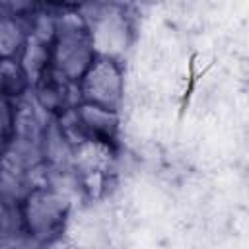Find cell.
Masks as SVG:
<instances>
[{
  "label": "cell",
  "mask_w": 249,
  "mask_h": 249,
  "mask_svg": "<svg viewBox=\"0 0 249 249\" xmlns=\"http://www.w3.org/2000/svg\"><path fill=\"white\" fill-rule=\"evenodd\" d=\"M93 60L95 51L88 19L80 12L58 14L54 39L51 43V68L70 84H78Z\"/></svg>",
  "instance_id": "cell-1"
},
{
  "label": "cell",
  "mask_w": 249,
  "mask_h": 249,
  "mask_svg": "<svg viewBox=\"0 0 249 249\" xmlns=\"http://www.w3.org/2000/svg\"><path fill=\"white\" fill-rule=\"evenodd\" d=\"M70 216V198L53 185H33L21 196L23 233L49 245L62 237Z\"/></svg>",
  "instance_id": "cell-2"
},
{
  "label": "cell",
  "mask_w": 249,
  "mask_h": 249,
  "mask_svg": "<svg viewBox=\"0 0 249 249\" xmlns=\"http://www.w3.org/2000/svg\"><path fill=\"white\" fill-rule=\"evenodd\" d=\"M76 88L80 101L119 113L124 95V76L121 62L105 56H95Z\"/></svg>",
  "instance_id": "cell-3"
},
{
  "label": "cell",
  "mask_w": 249,
  "mask_h": 249,
  "mask_svg": "<svg viewBox=\"0 0 249 249\" xmlns=\"http://www.w3.org/2000/svg\"><path fill=\"white\" fill-rule=\"evenodd\" d=\"M95 56H105L121 62V56L132 43V25L126 14L117 6H105L88 21Z\"/></svg>",
  "instance_id": "cell-4"
},
{
  "label": "cell",
  "mask_w": 249,
  "mask_h": 249,
  "mask_svg": "<svg viewBox=\"0 0 249 249\" xmlns=\"http://www.w3.org/2000/svg\"><path fill=\"white\" fill-rule=\"evenodd\" d=\"M76 123L80 128V134L86 140H93L99 144H105L113 150H117L119 144V113L103 109L99 105L78 101L74 105Z\"/></svg>",
  "instance_id": "cell-5"
},
{
  "label": "cell",
  "mask_w": 249,
  "mask_h": 249,
  "mask_svg": "<svg viewBox=\"0 0 249 249\" xmlns=\"http://www.w3.org/2000/svg\"><path fill=\"white\" fill-rule=\"evenodd\" d=\"M72 88H76V84H70L68 80H64L58 72H54L53 68L33 86V95H35V103L39 105L41 111H45L49 117H58L60 113H64L66 109L74 107L76 103L72 101Z\"/></svg>",
  "instance_id": "cell-6"
},
{
  "label": "cell",
  "mask_w": 249,
  "mask_h": 249,
  "mask_svg": "<svg viewBox=\"0 0 249 249\" xmlns=\"http://www.w3.org/2000/svg\"><path fill=\"white\" fill-rule=\"evenodd\" d=\"M18 62L21 66V70L25 72L29 86L33 88L49 70H51V43L39 41L35 37H27Z\"/></svg>",
  "instance_id": "cell-7"
},
{
  "label": "cell",
  "mask_w": 249,
  "mask_h": 249,
  "mask_svg": "<svg viewBox=\"0 0 249 249\" xmlns=\"http://www.w3.org/2000/svg\"><path fill=\"white\" fill-rule=\"evenodd\" d=\"M27 37L29 27L25 18L0 12V60L18 58Z\"/></svg>",
  "instance_id": "cell-8"
},
{
  "label": "cell",
  "mask_w": 249,
  "mask_h": 249,
  "mask_svg": "<svg viewBox=\"0 0 249 249\" xmlns=\"http://www.w3.org/2000/svg\"><path fill=\"white\" fill-rule=\"evenodd\" d=\"M47 121L41 119L39 111L31 105V101H25L23 97L16 101V121H14V138L23 140L35 146H41L43 130Z\"/></svg>",
  "instance_id": "cell-9"
},
{
  "label": "cell",
  "mask_w": 249,
  "mask_h": 249,
  "mask_svg": "<svg viewBox=\"0 0 249 249\" xmlns=\"http://www.w3.org/2000/svg\"><path fill=\"white\" fill-rule=\"evenodd\" d=\"M29 89H31L29 80H27L25 72L21 70L18 58L0 60V95L18 101Z\"/></svg>",
  "instance_id": "cell-10"
},
{
  "label": "cell",
  "mask_w": 249,
  "mask_h": 249,
  "mask_svg": "<svg viewBox=\"0 0 249 249\" xmlns=\"http://www.w3.org/2000/svg\"><path fill=\"white\" fill-rule=\"evenodd\" d=\"M23 233L21 220V198L6 195L0 191V235H19Z\"/></svg>",
  "instance_id": "cell-11"
},
{
  "label": "cell",
  "mask_w": 249,
  "mask_h": 249,
  "mask_svg": "<svg viewBox=\"0 0 249 249\" xmlns=\"http://www.w3.org/2000/svg\"><path fill=\"white\" fill-rule=\"evenodd\" d=\"M16 101L0 95V146H8L14 138Z\"/></svg>",
  "instance_id": "cell-12"
}]
</instances>
